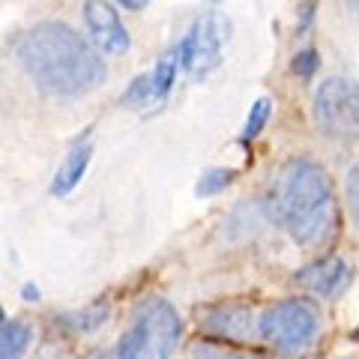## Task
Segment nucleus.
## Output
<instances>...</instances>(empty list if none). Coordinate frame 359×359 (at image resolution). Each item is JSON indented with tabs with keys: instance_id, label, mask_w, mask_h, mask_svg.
<instances>
[{
	"instance_id": "obj_15",
	"label": "nucleus",
	"mask_w": 359,
	"mask_h": 359,
	"mask_svg": "<svg viewBox=\"0 0 359 359\" xmlns=\"http://www.w3.org/2000/svg\"><path fill=\"white\" fill-rule=\"evenodd\" d=\"M269 111H273V102H269L266 96H261V99H257V102L252 105L249 117H245V126H243V138H245V141H252V138H257V135L264 132L266 120H269Z\"/></svg>"
},
{
	"instance_id": "obj_8",
	"label": "nucleus",
	"mask_w": 359,
	"mask_h": 359,
	"mask_svg": "<svg viewBox=\"0 0 359 359\" xmlns=\"http://www.w3.org/2000/svg\"><path fill=\"white\" fill-rule=\"evenodd\" d=\"M180 48L162 54L156 66L147 75H138L135 81L126 87V93L120 96L123 105H132V108H141V105H153V102H162V99L171 93V87L177 81V69H180Z\"/></svg>"
},
{
	"instance_id": "obj_1",
	"label": "nucleus",
	"mask_w": 359,
	"mask_h": 359,
	"mask_svg": "<svg viewBox=\"0 0 359 359\" xmlns=\"http://www.w3.org/2000/svg\"><path fill=\"white\" fill-rule=\"evenodd\" d=\"M15 57L42 93L84 96L108 78V66L63 21H39L15 42Z\"/></svg>"
},
{
	"instance_id": "obj_12",
	"label": "nucleus",
	"mask_w": 359,
	"mask_h": 359,
	"mask_svg": "<svg viewBox=\"0 0 359 359\" xmlns=\"http://www.w3.org/2000/svg\"><path fill=\"white\" fill-rule=\"evenodd\" d=\"M30 327L25 320H9L4 318V327H0V359H21L25 347L30 344Z\"/></svg>"
},
{
	"instance_id": "obj_22",
	"label": "nucleus",
	"mask_w": 359,
	"mask_h": 359,
	"mask_svg": "<svg viewBox=\"0 0 359 359\" xmlns=\"http://www.w3.org/2000/svg\"><path fill=\"white\" fill-rule=\"evenodd\" d=\"M344 4H347V13L353 18H359V0H344Z\"/></svg>"
},
{
	"instance_id": "obj_20",
	"label": "nucleus",
	"mask_w": 359,
	"mask_h": 359,
	"mask_svg": "<svg viewBox=\"0 0 359 359\" xmlns=\"http://www.w3.org/2000/svg\"><path fill=\"white\" fill-rule=\"evenodd\" d=\"M120 6H126V9H132V13H138V9H144L150 4V0H117Z\"/></svg>"
},
{
	"instance_id": "obj_4",
	"label": "nucleus",
	"mask_w": 359,
	"mask_h": 359,
	"mask_svg": "<svg viewBox=\"0 0 359 359\" xmlns=\"http://www.w3.org/2000/svg\"><path fill=\"white\" fill-rule=\"evenodd\" d=\"M311 117L320 135L341 144H359V84L332 75L314 90Z\"/></svg>"
},
{
	"instance_id": "obj_21",
	"label": "nucleus",
	"mask_w": 359,
	"mask_h": 359,
	"mask_svg": "<svg viewBox=\"0 0 359 359\" xmlns=\"http://www.w3.org/2000/svg\"><path fill=\"white\" fill-rule=\"evenodd\" d=\"M21 294H25L27 302H36V299H39V287H36V285H25V290H21Z\"/></svg>"
},
{
	"instance_id": "obj_13",
	"label": "nucleus",
	"mask_w": 359,
	"mask_h": 359,
	"mask_svg": "<svg viewBox=\"0 0 359 359\" xmlns=\"http://www.w3.org/2000/svg\"><path fill=\"white\" fill-rule=\"evenodd\" d=\"M108 306H90V309H84V311H69V314H63V323L66 327H72V330H78V332H93V330H99L102 323L108 320ZM57 320V323H60Z\"/></svg>"
},
{
	"instance_id": "obj_23",
	"label": "nucleus",
	"mask_w": 359,
	"mask_h": 359,
	"mask_svg": "<svg viewBox=\"0 0 359 359\" xmlns=\"http://www.w3.org/2000/svg\"><path fill=\"white\" fill-rule=\"evenodd\" d=\"M353 335H356V339H359V327H356V332H353Z\"/></svg>"
},
{
	"instance_id": "obj_10",
	"label": "nucleus",
	"mask_w": 359,
	"mask_h": 359,
	"mask_svg": "<svg viewBox=\"0 0 359 359\" xmlns=\"http://www.w3.org/2000/svg\"><path fill=\"white\" fill-rule=\"evenodd\" d=\"M201 327L216 332V335H228V339H243L252 330V309L240 306V302H222V306H207L198 311Z\"/></svg>"
},
{
	"instance_id": "obj_7",
	"label": "nucleus",
	"mask_w": 359,
	"mask_h": 359,
	"mask_svg": "<svg viewBox=\"0 0 359 359\" xmlns=\"http://www.w3.org/2000/svg\"><path fill=\"white\" fill-rule=\"evenodd\" d=\"M84 25L93 45L102 54H126L129 51V30L123 27V21L117 15V9L108 0H84L81 6Z\"/></svg>"
},
{
	"instance_id": "obj_11",
	"label": "nucleus",
	"mask_w": 359,
	"mask_h": 359,
	"mask_svg": "<svg viewBox=\"0 0 359 359\" xmlns=\"http://www.w3.org/2000/svg\"><path fill=\"white\" fill-rule=\"evenodd\" d=\"M90 156H93V144H90V141H78L75 147L66 153V159L60 162L57 174H54V180H51V195L54 198L69 195L72 189L81 183L87 165H90Z\"/></svg>"
},
{
	"instance_id": "obj_5",
	"label": "nucleus",
	"mask_w": 359,
	"mask_h": 359,
	"mask_svg": "<svg viewBox=\"0 0 359 359\" xmlns=\"http://www.w3.org/2000/svg\"><path fill=\"white\" fill-rule=\"evenodd\" d=\"M320 330V314L306 299H285L269 306L261 318H257V332L261 339L282 353H297Z\"/></svg>"
},
{
	"instance_id": "obj_3",
	"label": "nucleus",
	"mask_w": 359,
	"mask_h": 359,
	"mask_svg": "<svg viewBox=\"0 0 359 359\" xmlns=\"http://www.w3.org/2000/svg\"><path fill=\"white\" fill-rule=\"evenodd\" d=\"M183 320L162 297H147L132 314L129 330L117 341L114 359H171L180 347Z\"/></svg>"
},
{
	"instance_id": "obj_18",
	"label": "nucleus",
	"mask_w": 359,
	"mask_h": 359,
	"mask_svg": "<svg viewBox=\"0 0 359 359\" xmlns=\"http://www.w3.org/2000/svg\"><path fill=\"white\" fill-rule=\"evenodd\" d=\"M347 207H351V219L356 222V228H359V162L347 171Z\"/></svg>"
},
{
	"instance_id": "obj_9",
	"label": "nucleus",
	"mask_w": 359,
	"mask_h": 359,
	"mask_svg": "<svg viewBox=\"0 0 359 359\" xmlns=\"http://www.w3.org/2000/svg\"><path fill=\"white\" fill-rule=\"evenodd\" d=\"M294 278H297V285H302L306 290H311V294H318V297H335L347 285L351 269H347V264L341 261V257H323V261H314L309 266H302Z\"/></svg>"
},
{
	"instance_id": "obj_2",
	"label": "nucleus",
	"mask_w": 359,
	"mask_h": 359,
	"mask_svg": "<svg viewBox=\"0 0 359 359\" xmlns=\"http://www.w3.org/2000/svg\"><path fill=\"white\" fill-rule=\"evenodd\" d=\"M276 212L294 243H320L332 228L335 212L330 174L306 156L287 159L276 174Z\"/></svg>"
},
{
	"instance_id": "obj_14",
	"label": "nucleus",
	"mask_w": 359,
	"mask_h": 359,
	"mask_svg": "<svg viewBox=\"0 0 359 359\" xmlns=\"http://www.w3.org/2000/svg\"><path fill=\"white\" fill-rule=\"evenodd\" d=\"M233 177H237V171H231V168H207V171L201 174L198 186H195V195L198 198L219 195V192H224V189L233 183Z\"/></svg>"
},
{
	"instance_id": "obj_16",
	"label": "nucleus",
	"mask_w": 359,
	"mask_h": 359,
	"mask_svg": "<svg viewBox=\"0 0 359 359\" xmlns=\"http://www.w3.org/2000/svg\"><path fill=\"white\" fill-rule=\"evenodd\" d=\"M192 359H249L237 351H228V347H219V344H207L201 341L192 347Z\"/></svg>"
},
{
	"instance_id": "obj_17",
	"label": "nucleus",
	"mask_w": 359,
	"mask_h": 359,
	"mask_svg": "<svg viewBox=\"0 0 359 359\" xmlns=\"http://www.w3.org/2000/svg\"><path fill=\"white\" fill-rule=\"evenodd\" d=\"M290 66H294V72H297L299 78H311L314 72H318V66H320V54L314 51V48H306V51L297 54Z\"/></svg>"
},
{
	"instance_id": "obj_6",
	"label": "nucleus",
	"mask_w": 359,
	"mask_h": 359,
	"mask_svg": "<svg viewBox=\"0 0 359 359\" xmlns=\"http://www.w3.org/2000/svg\"><path fill=\"white\" fill-rule=\"evenodd\" d=\"M231 42V21L219 9H207L201 13L189 33L183 36V42L177 45L180 48V63L183 69L189 72V78L195 81H204V78L219 69L222 63V54H224V45Z\"/></svg>"
},
{
	"instance_id": "obj_19",
	"label": "nucleus",
	"mask_w": 359,
	"mask_h": 359,
	"mask_svg": "<svg viewBox=\"0 0 359 359\" xmlns=\"http://www.w3.org/2000/svg\"><path fill=\"white\" fill-rule=\"evenodd\" d=\"M299 13H302V18H299V25H297V27H299V33H302V30H306V27L311 25V15H314V0H306Z\"/></svg>"
}]
</instances>
